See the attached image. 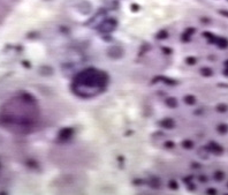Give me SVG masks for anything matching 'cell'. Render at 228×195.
<instances>
[{
    "mask_svg": "<svg viewBox=\"0 0 228 195\" xmlns=\"http://www.w3.org/2000/svg\"><path fill=\"white\" fill-rule=\"evenodd\" d=\"M219 46L221 49H226L228 46V41L226 38H220L219 39Z\"/></svg>",
    "mask_w": 228,
    "mask_h": 195,
    "instance_id": "obj_1",
    "label": "cell"
},
{
    "mask_svg": "<svg viewBox=\"0 0 228 195\" xmlns=\"http://www.w3.org/2000/svg\"><path fill=\"white\" fill-rule=\"evenodd\" d=\"M214 177H216V180L220 181V180H222V179H224L225 175H224V173H222V172H221V171H218V172H217V173H216V175H214Z\"/></svg>",
    "mask_w": 228,
    "mask_h": 195,
    "instance_id": "obj_2",
    "label": "cell"
},
{
    "mask_svg": "<svg viewBox=\"0 0 228 195\" xmlns=\"http://www.w3.org/2000/svg\"><path fill=\"white\" fill-rule=\"evenodd\" d=\"M218 130H219V132H220V133H221V134H225V133L227 132V126L222 124V125H220V126L218 127Z\"/></svg>",
    "mask_w": 228,
    "mask_h": 195,
    "instance_id": "obj_3",
    "label": "cell"
},
{
    "mask_svg": "<svg viewBox=\"0 0 228 195\" xmlns=\"http://www.w3.org/2000/svg\"><path fill=\"white\" fill-rule=\"evenodd\" d=\"M218 111H220V112H226L227 111V106L225 105V104H220L218 106Z\"/></svg>",
    "mask_w": 228,
    "mask_h": 195,
    "instance_id": "obj_4",
    "label": "cell"
},
{
    "mask_svg": "<svg viewBox=\"0 0 228 195\" xmlns=\"http://www.w3.org/2000/svg\"><path fill=\"white\" fill-rule=\"evenodd\" d=\"M202 72H203V73L205 74L206 76H208V75H211V74H212L211 70H210V69H208V68H205V69H204V70H202Z\"/></svg>",
    "mask_w": 228,
    "mask_h": 195,
    "instance_id": "obj_5",
    "label": "cell"
},
{
    "mask_svg": "<svg viewBox=\"0 0 228 195\" xmlns=\"http://www.w3.org/2000/svg\"><path fill=\"white\" fill-rule=\"evenodd\" d=\"M225 66H226V67H227V68H228V60L226 61V62H225Z\"/></svg>",
    "mask_w": 228,
    "mask_h": 195,
    "instance_id": "obj_6",
    "label": "cell"
}]
</instances>
